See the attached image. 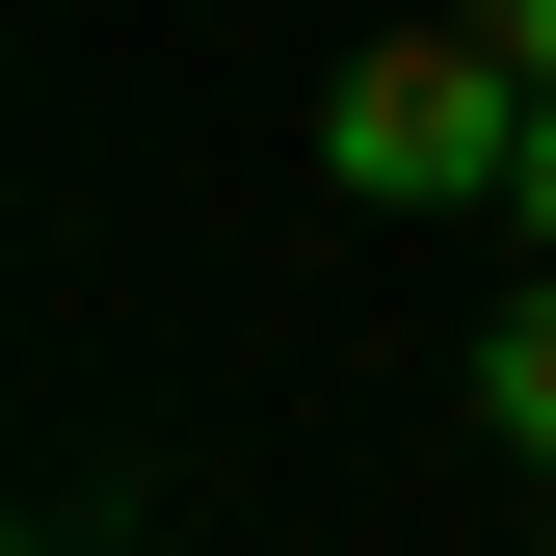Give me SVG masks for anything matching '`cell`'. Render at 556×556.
<instances>
[{"label":"cell","instance_id":"6da1fadb","mask_svg":"<svg viewBox=\"0 0 556 556\" xmlns=\"http://www.w3.org/2000/svg\"><path fill=\"white\" fill-rule=\"evenodd\" d=\"M318 186L344 213H477V186H530V80L477 27H371L318 80Z\"/></svg>","mask_w":556,"mask_h":556},{"label":"cell","instance_id":"7a4b0ae2","mask_svg":"<svg viewBox=\"0 0 556 556\" xmlns=\"http://www.w3.org/2000/svg\"><path fill=\"white\" fill-rule=\"evenodd\" d=\"M477 425H504V451H530V504H556V292L477 318Z\"/></svg>","mask_w":556,"mask_h":556},{"label":"cell","instance_id":"3957f363","mask_svg":"<svg viewBox=\"0 0 556 556\" xmlns=\"http://www.w3.org/2000/svg\"><path fill=\"white\" fill-rule=\"evenodd\" d=\"M451 27H477V53H504V80H530V106H556V0H451Z\"/></svg>","mask_w":556,"mask_h":556},{"label":"cell","instance_id":"277c9868","mask_svg":"<svg viewBox=\"0 0 556 556\" xmlns=\"http://www.w3.org/2000/svg\"><path fill=\"white\" fill-rule=\"evenodd\" d=\"M504 213H530V239H556V106H530V186H504Z\"/></svg>","mask_w":556,"mask_h":556},{"label":"cell","instance_id":"5b68a950","mask_svg":"<svg viewBox=\"0 0 556 556\" xmlns=\"http://www.w3.org/2000/svg\"><path fill=\"white\" fill-rule=\"evenodd\" d=\"M27 556H80V530H27Z\"/></svg>","mask_w":556,"mask_h":556}]
</instances>
